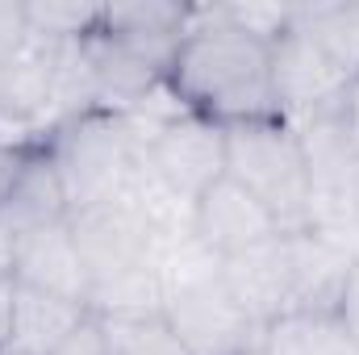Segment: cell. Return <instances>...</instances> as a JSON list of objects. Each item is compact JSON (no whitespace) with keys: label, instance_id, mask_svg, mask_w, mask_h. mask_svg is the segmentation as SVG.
Here are the masks:
<instances>
[{"label":"cell","instance_id":"cell-1","mask_svg":"<svg viewBox=\"0 0 359 355\" xmlns=\"http://www.w3.org/2000/svg\"><path fill=\"white\" fill-rule=\"evenodd\" d=\"M168 92L184 113L217 126L284 117L271 76V42L234 25L222 8H192L168 67Z\"/></svg>","mask_w":359,"mask_h":355},{"label":"cell","instance_id":"cell-2","mask_svg":"<svg viewBox=\"0 0 359 355\" xmlns=\"http://www.w3.org/2000/svg\"><path fill=\"white\" fill-rule=\"evenodd\" d=\"M163 322L188 355H251L264 330L230 297L222 264L188 239L163 251Z\"/></svg>","mask_w":359,"mask_h":355},{"label":"cell","instance_id":"cell-3","mask_svg":"<svg viewBox=\"0 0 359 355\" xmlns=\"http://www.w3.org/2000/svg\"><path fill=\"white\" fill-rule=\"evenodd\" d=\"M226 176L243 184L284 234L313 230V176L305 138L288 117L226 126Z\"/></svg>","mask_w":359,"mask_h":355},{"label":"cell","instance_id":"cell-4","mask_svg":"<svg viewBox=\"0 0 359 355\" xmlns=\"http://www.w3.org/2000/svg\"><path fill=\"white\" fill-rule=\"evenodd\" d=\"M42 142L63 176L72 213L117 196L142 159L138 121L130 113H113V109H84L76 117H63V121H55L50 138H42Z\"/></svg>","mask_w":359,"mask_h":355},{"label":"cell","instance_id":"cell-5","mask_svg":"<svg viewBox=\"0 0 359 355\" xmlns=\"http://www.w3.org/2000/svg\"><path fill=\"white\" fill-rule=\"evenodd\" d=\"M138 130H142L147 172L159 180L180 205L192 209V201L209 184H217L226 176V126L180 109L172 117H147V126L138 121Z\"/></svg>","mask_w":359,"mask_h":355},{"label":"cell","instance_id":"cell-6","mask_svg":"<svg viewBox=\"0 0 359 355\" xmlns=\"http://www.w3.org/2000/svg\"><path fill=\"white\" fill-rule=\"evenodd\" d=\"M188 234L201 251H209L213 260H230L243 251H255L271 239H280V222L268 209L230 176H222L217 184H209L188 213Z\"/></svg>","mask_w":359,"mask_h":355},{"label":"cell","instance_id":"cell-7","mask_svg":"<svg viewBox=\"0 0 359 355\" xmlns=\"http://www.w3.org/2000/svg\"><path fill=\"white\" fill-rule=\"evenodd\" d=\"M271 76H276L280 113L288 121L334 109L339 92L347 84V76L326 59V51L297 25V13H292V25L271 42Z\"/></svg>","mask_w":359,"mask_h":355},{"label":"cell","instance_id":"cell-8","mask_svg":"<svg viewBox=\"0 0 359 355\" xmlns=\"http://www.w3.org/2000/svg\"><path fill=\"white\" fill-rule=\"evenodd\" d=\"M217 264H222V280H226L230 297L243 305V314L259 330L292 309V293H297L292 234H280L255 251H243V255H230Z\"/></svg>","mask_w":359,"mask_h":355},{"label":"cell","instance_id":"cell-9","mask_svg":"<svg viewBox=\"0 0 359 355\" xmlns=\"http://www.w3.org/2000/svg\"><path fill=\"white\" fill-rule=\"evenodd\" d=\"M63 84V42L25 38L8 59H0V117L13 126H38L59 109Z\"/></svg>","mask_w":359,"mask_h":355},{"label":"cell","instance_id":"cell-10","mask_svg":"<svg viewBox=\"0 0 359 355\" xmlns=\"http://www.w3.org/2000/svg\"><path fill=\"white\" fill-rule=\"evenodd\" d=\"M8 272L25 288H42V293L88 305V267L80 260L72 222L17 234L8 247Z\"/></svg>","mask_w":359,"mask_h":355},{"label":"cell","instance_id":"cell-11","mask_svg":"<svg viewBox=\"0 0 359 355\" xmlns=\"http://www.w3.org/2000/svg\"><path fill=\"white\" fill-rule=\"evenodd\" d=\"M63 222H72V201H67L63 176H59L46 142H29V159L13 184V192L0 205V226L17 239V234L63 226Z\"/></svg>","mask_w":359,"mask_h":355},{"label":"cell","instance_id":"cell-12","mask_svg":"<svg viewBox=\"0 0 359 355\" xmlns=\"http://www.w3.org/2000/svg\"><path fill=\"white\" fill-rule=\"evenodd\" d=\"M188 21H192V4H168V0H134V4L100 8V29L126 38L130 46L147 51L163 67H172Z\"/></svg>","mask_w":359,"mask_h":355},{"label":"cell","instance_id":"cell-13","mask_svg":"<svg viewBox=\"0 0 359 355\" xmlns=\"http://www.w3.org/2000/svg\"><path fill=\"white\" fill-rule=\"evenodd\" d=\"M88 314V305L42 293V288H25L17 284V322H13V347L17 355H50L72 330L76 322Z\"/></svg>","mask_w":359,"mask_h":355},{"label":"cell","instance_id":"cell-14","mask_svg":"<svg viewBox=\"0 0 359 355\" xmlns=\"http://www.w3.org/2000/svg\"><path fill=\"white\" fill-rule=\"evenodd\" d=\"M259 355H359L334 309H292L264 326Z\"/></svg>","mask_w":359,"mask_h":355},{"label":"cell","instance_id":"cell-15","mask_svg":"<svg viewBox=\"0 0 359 355\" xmlns=\"http://www.w3.org/2000/svg\"><path fill=\"white\" fill-rule=\"evenodd\" d=\"M297 25L351 80L359 72V4H301Z\"/></svg>","mask_w":359,"mask_h":355},{"label":"cell","instance_id":"cell-16","mask_svg":"<svg viewBox=\"0 0 359 355\" xmlns=\"http://www.w3.org/2000/svg\"><path fill=\"white\" fill-rule=\"evenodd\" d=\"M109 335H113V355H188L172 335V326L163 322V314H147V318H104Z\"/></svg>","mask_w":359,"mask_h":355},{"label":"cell","instance_id":"cell-17","mask_svg":"<svg viewBox=\"0 0 359 355\" xmlns=\"http://www.w3.org/2000/svg\"><path fill=\"white\" fill-rule=\"evenodd\" d=\"M25 25H29L34 38H46V42H80V38H88L92 29L100 25V8L59 4V0L25 4Z\"/></svg>","mask_w":359,"mask_h":355},{"label":"cell","instance_id":"cell-18","mask_svg":"<svg viewBox=\"0 0 359 355\" xmlns=\"http://www.w3.org/2000/svg\"><path fill=\"white\" fill-rule=\"evenodd\" d=\"M50 355H113V335H109L104 318L88 309V314L76 322V330H72Z\"/></svg>","mask_w":359,"mask_h":355},{"label":"cell","instance_id":"cell-19","mask_svg":"<svg viewBox=\"0 0 359 355\" xmlns=\"http://www.w3.org/2000/svg\"><path fill=\"white\" fill-rule=\"evenodd\" d=\"M334 318H339V326L347 330V339L359 351V260H351L347 276H343V288L334 297Z\"/></svg>","mask_w":359,"mask_h":355},{"label":"cell","instance_id":"cell-20","mask_svg":"<svg viewBox=\"0 0 359 355\" xmlns=\"http://www.w3.org/2000/svg\"><path fill=\"white\" fill-rule=\"evenodd\" d=\"M25 38H29L25 4H8V0H0V59H8Z\"/></svg>","mask_w":359,"mask_h":355},{"label":"cell","instance_id":"cell-21","mask_svg":"<svg viewBox=\"0 0 359 355\" xmlns=\"http://www.w3.org/2000/svg\"><path fill=\"white\" fill-rule=\"evenodd\" d=\"M13 322H17V280L8 267H0V355L13 347Z\"/></svg>","mask_w":359,"mask_h":355},{"label":"cell","instance_id":"cell-22","mask_svg":"<svg viewBox=\"0 0 359 355\" xmlns=\"http://www.w3.org/2000/svg\"><path fill=\"white\" fill-rule=\"evenodd\" d=\"M25 159H29V142H4V138H0V205H4V196L13 192V184L21 176Z\"/></svg>","mask_w":359,"mask_h":355},{"label":"cell","instance_id":"cell-23","mask_svg":"<svg viewBox=\"0 0 359 355\" xmlns=\"http://www.w3.org/2000/svg\"><path fill=\"white\" fill-rule=\"evenodd\" d=\"M334 117H339V126L347 130V138L359 147V72L343 84L339 92V105H334Z\"/></svg>","mask_w":359,"mask_h":355},{"label":"cell","instance_id":"cell-24","mask_svg":"<svg viewBox=\"0 0 359 355\" xmlns=\"http://www.w3.org/2000/svg\"><path fill=\"white\" fill-rule=\"evenodd\" d=\"M8 247H13V234L0 226V267H8Z\"/></svg>","mask_w":359,"mask_h":355},{"label":"cell","instance_id":"cell-25","mask_svg":"<svg viewBox=\"0 0 359 355\" xmlns=\"http://www.w3.org/2000/svg\"><path fill=\"white\" fill-rule=\"evenodd\" d=\"M4 355H17V351H4Z\"/></svg>","mask_w":359,"mask_h":355}]
</instances>
